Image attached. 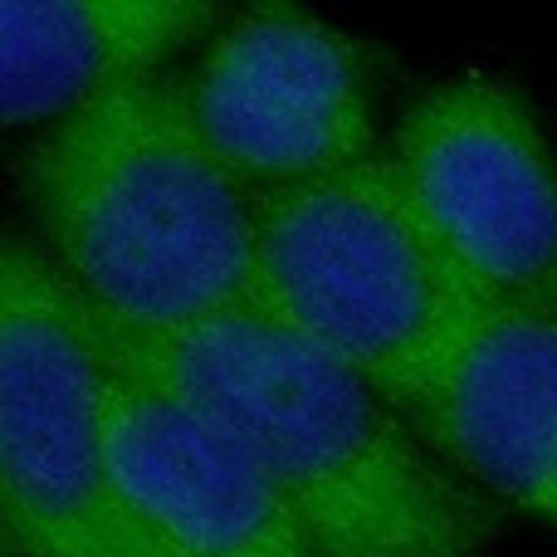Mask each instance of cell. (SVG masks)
<instances>
[{
	"mask_svg": "<svg viewBox=\"0 0 557 557\" xmlns=\"http://www.w3.org/2000/svg\"><path fill=\"white\" fill-rule=\"evenodd\" d=\"M94 313V308H88ZM98 337L196 401L255 455L313 557H484L499 504L465 484L367 376L270 308L245 304L186 333Z\"/></svg>",
	"mask_w": 557,
	"mask_h": 557,
	"instance_id": "obj_1",
	"label": "cell"
},
{
	"mask_svg": "<svg viewBox=\"0 0 557 557\" xmlns=\"http://www.w3.org/2000/svg\"><path fill=\"white\" fill-rule=\"evenodd\" d=\"M103 431L117 509L152 557H313L255 455L215 416L113 352Z\"/></svg>",
	"mask_w": 557,
	"mask_h": 557,
	"instance_id": "obj_7",
	"label": "cell"
},
{
	"mask_svg": "<svg viewBox=\"0 0 557 557\" xmlns=\"http://www.w3.org/2000/svg\"><path fill=\"white\" fill-rule=\"evenodd\" d=\"M255 304L352 367L411 421L494 304L445 255L392 157L260 191Z\"/></svg>",
	"mask_w": 557,
	"mask_h": 557,
	"instance_id": "obj_3",
	"label": "cell"
},
{
	"mask_svg": "<svg viewBox=\"0 0 557 557\" xmlns=\"http://www.w3.org/2000/svg\"><path fill=\"white\" fill-rule=\"evenodd\" d=\"M196 0H5L0 5V113L10 127L69 113L162 74L191 39L215 35Z\"/></svg>",
	"mask_w": 557,
	"mask_h": 557,
	"instance_id": "obj_9",
	"label": "cell"
},
{
	"mask_svg": "<svg viewBox=\"0 0 557 557\" xmlns=\"http://www.w3.org/2000/svg\"><path fill=\"white\" fill-rule=\"evenodd\" d=\"M186 103L211 152L255 196L382 152L362 49L298 5L240 10L215 25L186 78Z\"/></svg>",
	"mask_w": 557,
	"mask_h": 557,
	"instance_id": "obj_6",
	"label": "cell"
},
{
	"mask_svg": "<svg viewBox=\"0 0 557 557\" xmlns=\"http://www.w3.org/2000/svg\"><path fill=\"white\" fill-rule=\"evenodd\" d=\"M45 255L127 333H186L255 304L260 206L166 74L54 123L20 162Z\"/></svg>",
	"mask_w": 557,
	"mask_h": 557,
	"instance_id": "obj_2",
	"label": "cell"
},
{
	"mask_svg": "<svg viewBox=\"0 0 557 557\" xmlns=\"http://www.w3.org/2000/svg\"><path fill=\"white\" fill-rule=\"evenodd\" d=\"M386 157L445 255L494 304L557 313V157L509 84L465 74L425 88Z\"/></svg>",
	"mask_w": 557,
	"mask_h": 557,
	"instance_id": "obj_5",
	"label": "cell"
},
{
	"mask_svg": "<svg viewBox=\"0 0 557 557\" xmlns=\"http://www.w3.org/2000/svg\"><path fill=\"white\" fill-rule=\"evenodd\" d=\"M411 425L490 504L557 529V313L490 304Z\"/></svg>",
	"mask_w": 557,
	"mask_h": 557,
	"instance_id": "obj_8",
	"label": "cell"
},
{
	"mask_svg": "<svg viewBox=\"0 0 557 557\" xmlns=\"http://www.w3.org/2000/svg\"><path fill=\"white\" fill-rule=\"evenodd\" d=\"M108 352L39 240L0 245V519L10 557H152L108 474Z\"/></svg>",
	"mask_w": 557,
	"mask_h": 557,
	"instance_id": "obj_4",
	"label": "cell"
}]
</instances>
